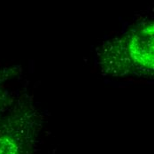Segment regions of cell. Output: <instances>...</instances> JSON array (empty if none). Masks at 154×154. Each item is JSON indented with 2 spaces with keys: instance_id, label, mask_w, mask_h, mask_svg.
<instances>
[{
  "instance_id": "obj_1",
  "label": "cell",
  "mask_w": 154,
  "mask_h": 154,
  "mask_svg": "<svg viewBox=\"0 0 154 154\" xmlns=\"http://www.w3.org/2000/svg\"><path fill=\"white\" fill-rule=\"evenodd\" d=\"M153 30L152 21H143L105 44L97 56L101 73L116 78L153 76Z\"/></svg>"
},
{
  "instance_id": "obj_2",
  "label": "cell",
  "mask_w": 154,
  "mask_h": 154,
  "mask_svg": "<svg viewBox=\"0 0 154 154\" xmlns=\"http://www.w3.org/2000/svg\"><path fill=\"white\" fill-rule=\"evenodd\" d=\"M41 128V117L28 97L15 103L0 120V154H32Z\"/></svg>"
},
{
  "instance_id": "obj_3",
  "label": "cell",
  "mask_w": 154,
  "mask_h": 154,
  "mask_svg": "<svg viewBox=\"0 0 154 154\" xmlns=\"http://www.w3.org/2000/svg\"><path fill=\"white\" fill-rule=\"evenodd\" d=\"M16 66L0 67V120L15 103L16 98L8 88L9 82L19 73Z\"/></svg>"
}]
</instances>
